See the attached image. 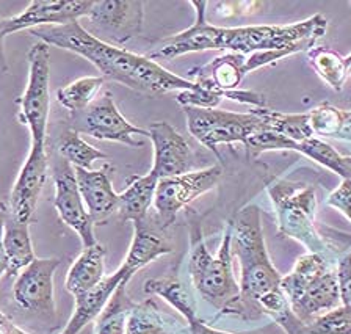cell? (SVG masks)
I'll use <instances>...</instances> for the list:
<instances>
[{"label": "cell", "instance_id": "1", "mask_svg": "<svg viewBox=\"0 0 351 334\" xmlns=\"http://www.w3.org/2000/svg\"><path fill=\"white\" fill-rule=\"evenodd\" d=\"M196 19L189 29L169 36L147 53V58L173 60L185 53L204 51H229L246 57L245 73L276 63L298 52L315 47L328 30L323 14H314L290 25L217 27L206 19L207 2L191 0Z\"/></svg>", "mask_w": 351, "mask_h": 334}, {"label": "cell", "instance_id": "2", "mask_svg": "<svg viewBox=\"0 0 351 334\" xmlns=\"http://www.w3.org/2000/svg\"><path fill=\"white\" fill-rule=\"evenodd\" d=\"M30 34L47 46L64 49L84 57L95 64L106 79L145 95L193 90L196 86L193 80L169 73L151 58L97 40L80 25L79 21L66 25L38 27Z\"/></svg>", "mask_w": 351, "mask_h": 334}, {"label": "cell", "instance_id": "3", "mask_svg": "<svg viewBox=\"0 0 351 334\" xmlns=\"http://www.w3.org/2000/svg\"><path fill=\"white\" fill-rule=\"evenodd\" d=\"M232 256L240 264V298L232 314L241 320H259L268 301L284 294L281 279L271 264L263 239L261 209L248 204L232 222Z\"/></svg>", "mask_w": 351, "mask_h": 334}, {"label": "cell", "instance_id": "4", "mask_svg": "<svg viewBox=\"0 0 351 334\" xmlns=\"http://www.w3.org/2000/svg\"><path fill=\"white\" fill-rule=\"evenodd\" d=\"M190 279L201 298L215 308L219 315L232 314L240 298V284L232 270V226L228 224L217 254L208 251L199 223L190 226Z\"/></svg>", "mask_w": 351, "mask_h": 334}, {"label": "cell", "instance_id": "5", "mask_svg": "<svg viewBox=\"0 0 351 334\" xmlns=\"http://www.w3.org/2000/svg\"><path fill=\"white\" fill-rule=\"evenodd\" d=\"M281 289L293 314L304 325L342 306L337 270L326 257L315 253L296 259L292 272L282 276Z\"/></svg>", "mask_w": 351, "mask_h": 334}, {"label": "cell", "instance_id": "6", "mask_svg": "<svg viewBox=\"0 0 351 334\" xmlns=\"http://www.w3.org/2000/svg\"><path fill=\"white\" fill-rule=\"evenodd\" d=\"M267 190L276 212L279 234L303 243L309 253L328 259L331 246L315 228V190L311 185L301 187L296 182L279 179L268 184Z\"/></svg>", "mask_w": 351, "mask_h": 334}, {"label": "cell", "instance_id": "7", "mask_svg": "<svg viewBox=\"0 0 351 334\" xmlns=\"http://www.w3.org/2000/svg\"><path fill=\"white\" fill-rule=\"evenodd\" d=\"M186 128L191 136L204 145L207 150L215 152L218 145L223 143H246L250 136L261 130H267L262 119L252 113H235L218 110V108L184 107Z\"/></svg>", "mask_w": 351, "mask_h": 334}, {"label": "cell", "instance_id": "8", "mask_svg": "<svg viewBox=\"0 0 351 334\" xmlns=\"http://www.w3.org/2000/svg\"><path fill=\"white\" fill-rule=\"evenodd\" d=\"M29 82L21 97L19 121L30 130L32 143H47V121L51 108V49L38 41L29 51Z\"/></svg>", "mask_w": 351, "mask_h": 334}, {"label": "cell", "instance_id": "9", "mask_svg": "<svg viewBox=\"0 0 351 334\" xmlns=\"http://www.w3.org/2000/svg\"><path fill=\"white\" fill-rule=\"evenodd\" d=\"M221 174L223 168L213 165L199 171H190L180 176L158 180L156 198H154V213L158 223L165 229L171 226L178 213L190 202L215 187L221 179Z\"/></svg>", "mask_w": 351, "mask_h": 334}, {"label": "cell", "instance_id": "10", "mask_svg": "<svg viewBox=\"0 0 351 334\" xmlns=\"http://www.w3.org/2000/svg\"><path fill=\"white\" fill-rule=\"evenodd\" d=\"M73 130L90 135L96 140L118 141L130 147L145 146V141L134 139L135 135L149 139L147 129L136 128L121 115L110 91H104L90 107L84 112L75 113L73 118Z\"/></svg>", "mask_w": 351, "mask_h": 334}, {"label": "cell", "instance_id": "11", "mask_svg": "<svg viewBox=\"0 0 351 334\" xmlns=\"http://www.w3.org/2000/svg\"><path fill=\"white\" fill-rule=\"evenodd\" d=\"M52 179L55 185L53 206L58 212L60 220L73 229L82 240V245L88 248L97 243L90 213L82 198L79 185H77L74 167L66 160H60L53 167Z\"/></svg>", "mask_w": 351, "mask_h": 334}, {"label": "cell", "instance_id": "12", "mask_svg": "<svg viewBox=\"0 0 351 334\" xmlns=\"http://www.w3.org/2000/svg\"><path fill=\"white\" fill-rule=\"evenodd\" d=\"M91 30L102 34L108 45L123 46L143 29L140 0H95L90 14Z\"/></svg>", "mask_w": 351, "mask_h": 334}, {"label": "cell", "instance_id": "13", "mask_svg": "<svg viewBox=\"0 0 351 334\" xmlns=\"http://www.w3.org/2000/svg\"><path fill=\"white\" fill-rule=\"evenodd\" d=\"M95 0H33L24 12L13 18H2L0 34L5 36L25 29L66 25L90 14Z\"/></svg>", "mask_w": 351, "mask_h": 334}, {"label": "cell", "instance_id": "14", "mask_svg": "<svg viewBox=\"0 0 351 334\" xmlns=\"http://www.w3.org/2000/svg\"><path fill=\"white\" fill-rule=\"evenodd\" d=\"M60 264L62 261L58 257H36L30 262L19 273L13 287V297L18 306L35 314H53V275Z\"/></svg>", "mask_w": 351, "mask_h": 334}, {"label": "cell", "instance_id": "15", "mask_svg": "<svg viewBox=\"0 0 351 334\" xmlns=\"http://www.w3.org/2000/svg\"><path fill=\"white\" fill-rule=\"evenodd\" d=\"M49 176V158L46 145L32 143L29 157L11 191L10 213L21 222L30 223L35 213L38 198Z\"/></svg>", "mask_w": 351, "mask_h": 334}, {"label": "cell", "instance_id": "16", "mask_svg": "<svg viewBox=\"0 0 351 334\" xmlns=\"http://www.w3.org/2000/svg\"><path fill=\"white\" fill-rule=\"evenodd\" d=\"M154 146V165L151 171L160 179L190 173L195 167L191 146L171 124L154 123L147 129Z\"/></svg>", "mask_w": 351, "mask_h": 334}, {"label": "cell", "instance_id": "17", "mask_svg": "<svg viewBox=\"0 0 351 334\" xmlns=\"http://www.w3.org/2000/svg\"><path fill=\"white\" fill-rule=\"evenodd\" d=\"M171 251L173 245L165 234V228L158 223L156 213H147L145 218L134 222V239L121 268L130 279L140 268Z\"/></svg>", "mask_w": 351, "mask_h": 334}, {"label": "cell", "instance_id": "18", "mask_svg": "<svg viewBox=\"0 0 351 334\" xmlns=\"http://www.w3.org/2000/svg\"><path fill=\"white\" fill-rule=\"evenodd\" d=\"M112 171L113 168L108 165L102 169L74 168L79 191L95 224L104 223L114 212H118L119 195L113 190L110 180Z\"/></svg>", "mask_w": 351, "mask_h": 334}, {"label": "cell", "instance_id": "19", "mask_svg": "<svg viewBox=\"0 0 351 334\" xmlns=\"http://www.w3.org/2000/svg\"><path fill=\"white\" fill-rule=\"evenodd\" d=\"M129 281L130 279L125 276V272L119 267L113 275L104 278L95 287L80 295H75V308L73 315L60 334H79L88 323L97 319L119 284Z\"/></svg>", "mask_w": 351, "mask_h": 334}, {"label": "cell", "instance_id": "20", "mask_svg": "<svg viewBox=\"0 0 351 334\" xmlns=\"http://www.w3.org/2000/svg\"><path fill=\"white\" fill-rule=\"evenodd\" d=\"M246 57L240 53L229 52L226 56L217 57L201 68H195L191 75L195 84L201 88L210 90L223 99L224 93L239 90V85L246 75Z\"/></svg>", "mask_w": 351, "mask_h": 334}, {"label": "cell", "instance_id": "21", "mask_svg": "<svg viewBox=\"0 0 351 334\" xmlns=\"http://www.w3.org/2000/svg\"><path fill=\"white\" fill-rule=\"evenodd\" d=\"M158 178L149 171L145 176H134L129 179L128 187L119 193L118 215L123 222H136L149 213L151 204L156 198Z\"/></svg>", "mask_w": 351, "mask_h": 334}, {"label": "cell", "instance_id": "22", "mask_svg": "<svg viewBox=\"0 0 351 334\" xmlns=\"http://www.w3.org/2000/svg\"><path fill=\"white\" fill-rule=\"evenodd\" d=\"M104 259H106V246L99 242L84 248L66 276L68 292L75 297L101 283L104 279Z\"/></svg>", "mask_w": 351, "mask_h": 334}, {"label": "cell", "instance_id": "23", "mask_svg": "<svg viewBox=\"0 0 351 334\" xmlns=\"http://www.w3.org/2000/svg\"><path fill=\"white\" fill-rule=\"evenodd\" d=\"M29 224L8 213L3 228V250L8 261V275L14 276L36 259L33 251Z\"/></svg>", "mask_w": 351, "mask_h": 334}, {"label": "cell", "instance_id": "24", "mask_svg": "<svg viewBox=\"0 0 351 334\" xmlns=\"http://www.w3.org/2000/svg\"><path fill=\"white\" fill-rule=\"evenodd\" d=\"M250 113L261 118L267 130L282 135L295 143H301L315 136L311 128L309 113H281L268 107L251 108Z\"/></svg>", "mask_w": 351, "mask_h": 334}, {"label": "cell", "instance_id": "25", "mask_svg": "<svg viewBox=\"0 0 351 334\" xmlns=\"http://www.w3.org/2000/svg\"><path fill=\"white\" fill-rule=\"evenodd\" d=\"M146 295H157L167 301L169 306L184 317L186 323H193L199 320L195 298L191 297L189 289L185 287L176 276H163V278H151L147 279L143 286Z\"/></svg>", "mask_w": 351, "mask_h": 334}, {"label": "cell", "instance_id": "26", "mask_svg": "<svg viewBox=\"0 0 351 334\" xmlns=\"http://www.w3.org/2000/svg\"><path fill=\"white\" fill-rule=\"evenodd\" d=\"M174 326H178L174 320L158 309L156 301L147 298L132 308L125 334H173Z\"/></svg>", "mask_w": 351, "mask_h": 334}, {"label": "cell", "instance_id": "27", "mask_svg": "<svg viewBox=\"0 0 351 334\" xmlns=\"http://www.w3.org/2000/svg\"><path fill=\"white\" fill-rule=\"evenodd\" d=\"M135 303L128 294V283H121L96 319V334H125L128 319Z\"/></svg>", "mask_w": 351, "mask_h": 334}, {"label": "cell", "instance_id": "28", "mask_svg": "<svg viewBox=\"0 0 351 334\" xmlns=\"http://www.w3.org/2000/svg\"><path fill=\"white\" fill-rule=\"evenodd\" d=\"M307 58L320 79L334 91H342L350 69L345 57L326 46H315L307 51Z\"/></svg>", "mask_w": 351, "mask_h": 334}, {"label": "cell", "instance_id": "29", "mask_svg": "<svg viewBox=\"0 0 351 334\" xmlns=\"http://www.w3.org/2000/svg\"><path fill=\"white\" fill-rule=\"evenodd\" d=\"M104 77H82L57 90V101L66 110L79 113L91 106L101 95Z\"/></svg>", "mask_w": 351, "mask_h": 334}, {"label": "cell", "instance_id": "30", "mask_svg": "<svg viewBox=\"0 0 351 334\" xmlns=\"http://www.w3.org/2000/svg\"><path fill=\"white\" fill-rule=\"evenodd\" d=\"M296 152H301L311 160L320 163L322 167L339 174L342 179L351 180V156H342L326 141L312 136V139L298 143Z\"/></svg>", "mask_w": 351, "mask_h": 334}, {"label": "cell", "instance_id": "31", "mask_svg": "<svg viewBox=\"0 0 351 334\" xmlns=\"http://www.w3.org/2000/svg\"><path fill=\"white\" fill-rule=\"evenodd\" d=\"M57 150L60 157L71 163L74 168H84V169H93V163L101 158H107V154L102 151L96 150L95 146L82 139L79 132L69 129L60 136Z\"/></svg>", "mask_w": 351, "mask_h": 334}, {"label": "cell", "instance_id": "32", "mask_svg": "<svg viewBox=\"0 0 351 334\" xmlns=\"http://www.w3.org/2000/svg\"><path fill=\"white\" fill-rule=\"evenodd\" d=\"M306 334H351V311L339 306L326 312L306 325Z\"/></svg>", "mask_w": 351, "mask_h": 334}, {"label": "cell", "instance_id": "33", "mask_svg": "<svg viewBox=\"0 0 351 334\" xmlns=\"http://www.w3.org/2000/svg\"><path fill=\"white\" fill-rule=\"evenodd\" d=\"M309 119L314 135L336 139L340 119H342V110L331 106L329 102H322L309 112Z\"/></svg>", "mask_w": 351, "mask_h": 334}, {"label": "cell", "instance_id": "34", "mask_svg": "<svg viewBox=\"0 0 351 334\" xmlns=\"http://www.w3.org/2000/svg\"><path fill=\"white\" fill-rule=\"evenodd\" d=\"M176 101H178L180 106L184 107H197V108H215L219 102H221V97L210 90L201 88V86H195L193 90H182L178 91V96H176Z\"/></svg>", "mask_w": 351, "mask_h": 334}, {"label": "cell", "instance_id": "35", "mask_svg": "<svg viewBox=\"0 0 351 334\" xmlns=\"http://www.w3.org/2000/svg\"><path fill=\"white\" fill-rule=\"evenodd\" d=\"M326 204L329 207H334V209L339 212H342L343 215L351 222V180L350 179H343L342 182L339 184V187L329 193Z\"/></svg>", "mask_w": 351, "mask_h": 334}, {"label": "cell", "instance_id": "36", "mask_svg": "<svg viewBox=\"0 0 351 334\" xmlns=\"http://www.w3.org/2000/svg\"><path fill=\"white\" fill-rule=\"evenodd\" d=\"M336 270L342 306L351 311V250L339 261Z\"/></svg>", "mask_w": 351, "mask_h": 334}, {"label": "cell", "instance_id": "37", "mask_svg": "<svg viewBox=\"0 0 351 334\" xmlns=\"http://www.w3.org/2000/svg\"><path fill=\"white\" fill-rule=\"evenodd\" d=\"M8 213H10V207L5 204L3 201H0V278H2L3 272L8 270V261L3 250V228H5V220H7ZM3 319L5 315L0 312V322Z\"/></svg>", "mask_w": 351, "mask_h": 334}, {"label": "cell", "instance_id": "38", "mask_svg": "<svg viewBox=\"0 0 351 334\" xmlns=\"http://www.w3.org/2000/svg\"><path fill=\"white\" fill-rule=\"evenodd\" d=\"M336 139L351 141V112L342 110V119H340V128Z\"/></svg>", "mask_w": 351, "mask_h": 334}, {"label": "cell", "instance_id": "39", "mask_svg": "<svg viewBox=\"0 0 351 334\" xmlns=\"http://www.w3.org/2000/svg\"><path fill=\"white\" fill-rule=\"evenodd\" d=\"M189 330L191 334H232V333H228V331H219L215 330V328L208 326L204 320H196L193 323H190L189 325Z\"/></svg>", "mask_w": 351, "mask_h": 334}, {"label": "cell", "instance_id": "40", "mask_svg": "<svg viewBox=\"0 0 351 334\" xmlns=\"http://www.w3.org/2000/svg\"><path fill=\"white\" fill-rule=\"evenodd\" d=\"M0 330L3 331V334H29L27 331L21 330L19 326H16L13 322L7 319V317H5V319L0 322Z\"/></svg>", "mask_w": 351, "mask_h": 334}, {"label": "cell", "instance_id": "41", "mask_svg": "<svg viewBox=\"0 0 351 334\" xmlns=\"http://www.w3.org/2000/svg\"><path fill=\"white\" fill-rule=\"evenodd\" d=\"M0 21H2V18H0ZM2 43H3V36L2 34H0V67H2L3 71H7V62H5V56H3V47H2Z\"/></svg>", "mask_w": 351, "mask_h": 334}, {"label": "cell", "instance_id": "42", "mask_svg": "<svg viewBox=\"0 0 351 334\" xmlns=\"http://www.w3.org/2000/svg\"><path fill=\"white\" fill-rule=\"evenodd\" d=\"M350 71H351V69H350Z\"/></svg>", "mask_w": 351, "mask_h": 334}, {"label": "cell", "instance_id": "43", "mask_svg": "<svg viewBox=\"0 0 351 334\" xmlns=\"http://www.w3.org/2000/svg\"><path fill=\"white\" fill-rule=\"evenodd\" d=\"M350 5H351V3H350Z\"/></svg>", "mask_w": 351, "mask_h": 334}]
</instances>
